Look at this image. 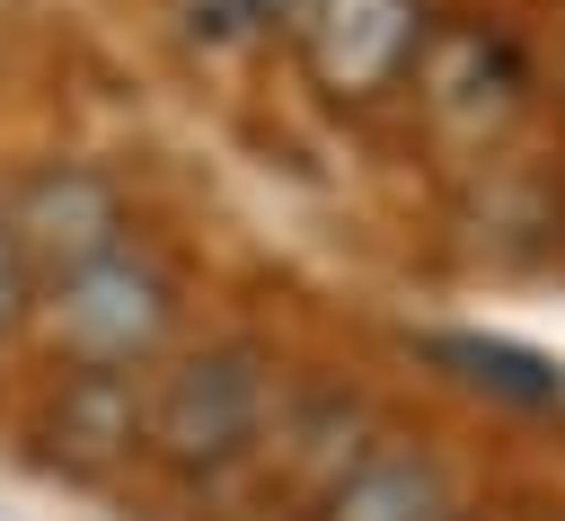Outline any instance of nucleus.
<instances>
[{
  "mask_svg": "<svg viewBox=\"0 0 565 521\" xmlns=\"http://www.w3.org/2000/svg\"><path fill=\"white\" fill-rule=\"evenodd\" d=\"M433 18L424 0H309L300 9V53H309V79L327 97H380L415 71Z\"/></svg>",
  "mask_w": 565,
  "mask_h": 521,
  "instance_id": "4",
  "label": "nucleus"
},
{
  "mask_svg": "<svg viewBox=\"0 0 565 521\" xmlns=\"http://www.w3.org/2000/svg\"><path fill=\"white\" fill-rule=\"evenodd\" d=\"M26 309V256H18V238H9V221H0V327Z\"/></svg>",
  "mask_w": 565,
  "mask_h": 521,
  "instance_id": "10",
  "label": "nucleus"
},
{
  "mask_svg": "<svg viewBox=\"0 0 565 521\" xmlns=\"http://www.w3.org/2000/svg\"><path fill=\"white\" fill-rule=\"evenodd\" d=\"M327 521H450V486L415 450H371L335 477Z\"/></svg>",
  "mask_w": 565,
  "mask_h": 521,
  "instance_id": "7",
  "label": "nucleus"
},
{
  "mask_svg": "<svg viewBox=\"0 0 565 521\" xmlns=\"http://www.w3.org/2000/svg\"><path fill=\"white\" fill-rule=\"evenodd\" d=\"M177 9H185V35L203 44H256L274 26H300L309 0H177Z\"/></svg>",
  "mask_w": 565,
  "mask_h": 521,
  "instance_id": "9",
  "label": "nucleus"
},
{
  "mask_svg": "<svg viewBox=\"0 0 565 521\" xmlns=\"http://www.w3.org/2000/svg\"><path fill=\"white\" fill-rule=\"evenodd\" d=\"M265 424V362L247 344H212V353H185L150 406H141V442L168 459V468H230Z\"/></svg>",
  "mask_w": 565,
  "mask_h": 521,
  "instance_id": "2",
  "label": "nucleus"
},
{
  "mask_svg": "<svg viewBox=\"0 0 565 521\" xmlns=\"http://www.w3.org/2000/svg\"><path fill=\"white\" fill-rule=\"evenodd\" d=\"M0 221H9L18 256H26V283H35V274L62 283V274H79V265H97V256H115V247L132 238L115 177H106V168H79V159L26 168V177L9 185V203H0Z\"/></svg>",
  "mask_w": 565,
  "mask_h": 521,
  "instance_id": "3",
  "label": "nucleus"
},
{
  "mask_svg": "<svg viewBox=\"0 0 565 521\" xmlns=\"http://www.w3.org/2000/svg\"><path fill=\"white\" fill-rule=\"evenodd\" d=\"M424 353L459 380V389H486L503 406H565V371L530 344H503V336H424Z\"/></svg>",
  "mask_w": 565,
  "mask_h": 521,
  "instance_id": "8",
  "label": "nucleus"
},
{
  "mask_svg": "<svg viewBox=\"0 0 565 521\" xmlns=\"http://www.w3.org/2000/svg\"><path fill=\"white\" fill-rule=\"evenodd\" d=\"M44 442L53 459L71 468H106L124 442H141V406H132V380L124 371H71L53 415H44Z\"/></svg>",
  "mask_w": 565,
  "mask_h": 521,
  "instance_id": "6",
  "label": "nucleus"
},
{
  "mask_svg": "<svg viewBox=\"0 0 565 521\" xmlns=\"http://www.w3.org/2000/svg\"><path fill=\"white\" fill-rule=\"evenodd\" d=\"M44 318H53V344H62L79 371H124V362H141V353L168 336V318H177V274H168L150 247L124 238L115 256L62 274Z\"/></svg>",
  "mask_w": 565,
  "mask_h": 521,
  "instance_id": "1",
  "label": "nucleus"
},
{
  "mask_svg": "<svg viewBox=\"0 0 565 521\" xmlns=\"http://www.w3.org/2000/svg\"><path fill=\"white\" fill-rule=\"evenodd\" d=\"M415 88L450 124H503L521 106V53L494 26H433L415 53Z\"/></svg>",
  "mask_w": 565,
  "mask_h": 521,
  "instance_id": "5",
  "label": "nucleus"
}]
</instances>
